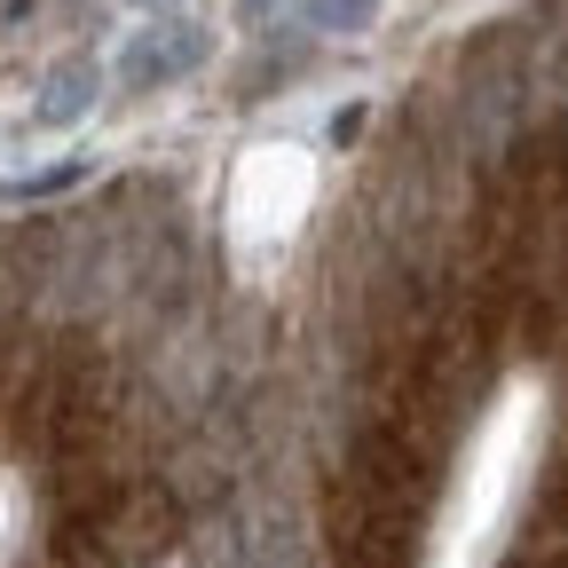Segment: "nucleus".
<instances>
[{
	"mask_svg": "<svg viewBox=\"0 0 568 568\" xmlns=\"http://www.w3.org/2000/svg\"><path fill=\"white\" fill-rule=\"evenodd\" d=\"M190 55H197L190 32H159V40H142V55H126V80H134V88H151V80H166V71H182Z\"/></svg>",
	"mask_w": 568,
	"mask_h": 568,
	"instance_id": "obj_1",
	"label": "nucleus"
},
{
	"mask_svg": "<svg viewBox=\"0 0 568 568\" xmlns=\"http://www.w3.org/2000/svg\"><path fill=\"white\" fill-rule=\"evenodd\" d=\"M364 17H372V0H316V24H332V32L364 24Z\"/></svg>",
	"mask_w": 568,
	"mask_h": 568,
	"instance_id": "obj_2",
	"label": "nucleus"
}]
</instances>
